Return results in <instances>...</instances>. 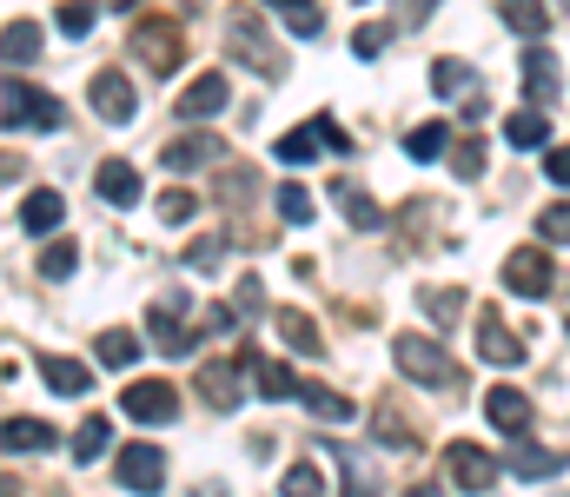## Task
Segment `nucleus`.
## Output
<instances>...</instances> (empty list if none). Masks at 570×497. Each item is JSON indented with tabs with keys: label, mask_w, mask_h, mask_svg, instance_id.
<instances>
[{
	"label": "nucleus",
	"mask_w": 570,
	"mask_h": 497,
	"mask_svg": "<svg viewBox=\"0 0 570 497\" xmlns=\"http://www.w3.org/2000/svg\"><path fill=\"white\" fill-rule=\"evenodd\" d=\"M392 358H399V371L412 378V385H425V391H444L451 378H458V365H451V351L425 338V331H405L399 345H392Z\"/></svg>",
	"instance_id": "nucleus-1"
},
{
	"label": "nucleus",
	"mask_w": 570,
	"mask_h": 497,
	"mask_svg": "<svg viewBox=\"0 0 570 497\" xmlns=\"http://www.w3.org/2000/svg\"><path fill=\"white\" fill-rule=\"evenodd\" d=\"M67 113H60V100L53 93H40V87H27V80H7L0 87V127H40V133H53Z\"/></svg>",
	"instance_id": "nucleus-2"
},
{
	"label": "nucleus",
	"mask_w": 570,
	"mask_h": 497,
	"mask_svg": "<svg viewBox=\"0 0 570 497\" xmlns=\"http://www.w3.org/2000/svg\"><path fill=\"white\" fill-rule=\"evenodd\" d=\"M551 286H558V266H551L544 246H518V252L504 259V292H518V299H544Z\"/></svg>",
	"instance_id": "nucleus-3"
},
{
	"label": "nucleus",
	"mask_w": 570,
	"mask_h": 497,
	"mask_svg": "<svg viewBox=\"0 0 570 497\" xmlns=\"http://www.w3.org/2000/svg\"><path fill=\"white\" fill-rule=\"evenodd\" d=\"M444 471H451V485H458V491H491V485L504 478V465H498L484 445H464V438H458V445H444Z\"/></svg>",
	"instance_id": "nucleus-4"
},
{
	"label": "nucleus",
	"mask_w": 570,
	"mask_h": 497,
	"mask_svg": "<svg viewBox=\"0 0 570 497\" xmlns=\"http://www.w3.org/2000/svg\"><path fill=\"white\" fill-rule=\"evenodd\" d=\"M134 53H140L153 73H179V60H186V33H179L173 20H140V27H134Z\"/></svg>",
	"instance_id": "nucleus-5"
},
{
	"label": "nucleus",
	"mask_w": 570,
	"mask_h": 497,
	"mask_svg": "<svg viewBox=\"0 0 570 497\" xmlns=\"http://www.w3.org/2000/svg\"><path fill=\"white\" fill-rule=\"evenodd\" d=\"M120 411H127V418H140V425H173L179 391H173L166 378H140V385H127V391H120Z\"/></svg>",
	"instance_id": "nucleus-6"
},
{
	"label": "nucleus",
	"mask_w": 570,
	"mask_h": 497,
	"mask_svg": "<svg viewBox=\"0 0 570 497\" xmlns=\"http://www.w3.org/2000/svg\"><path fill=\"white\" fill-rule=\"evenodd\" d=\"M226 40H233V53H239V60H253V67H259L266 80H279V73H285L279 47L266 40V27H259L253 13H233V27H226Z\"/></svg>",
	"instance_id": "nucleus-7"
},
{
	"label": "nucleus",
	"mask_w": 570,
	"mask_h": 497,
	"mask_svg": "<svg viewBox=\"0 0 570 497\" xmlns=\"http://www.w3.org/2000/svg\"><path fill=\"white\" fill-rule=\"evenodd\" d=\"M114 478H120L127 491L153 497L159 485H166V458H159V445H127V451L114 458Z\"/></svg>",
	"instance_id": "nucleus-8"
},
{
	"label": "nucleus",
	"mask_w": 570,
	"mask_h": 497,
	"mask_svg": "<svg viewBox=\"0 0 570 497\" xmlns=\"http://www.w3.org/2000/svg\"><path fill=\"white\" fill-rule=\"evenodd\" d=\"M193 385H199V398H206L213 411H233V405L246 398V385H239V365H226V358H206V365L193 371Z\"/></svg>",
	"instance_id": "nucleus-9"
},
{
	"label": "nucleus",
	"mask_w": 570,
	"mask_h": 497,
	"mask_svg": "<svg viewBox=\"0 0 570 497\" xmlns=\"http://www.w3.org/2000/svg\"><path fill=\"white\" fill-rule=\"evenodd\" d=\"M484 418H491L504 438H524V431H531V398H524L518 385H491V391H484Z\"/></svg>",
	"instance_id": "nucleus-10"
},
{
	"label": "nucleus",
	"mask_w": 570,
	"mask_h": 497,
	"mask_svg": "<svg viewBox=\"0 0 570 497\" xmlns=\"http://www.w3.org/2000/svg\"><path fill=\"white\" fill-rule=\"evenodd\" d=\"M146 338H153L166 358H186V351H193V331L179 319V299H159V306L146 312Z\"/></svg>",
	"instance_id": "nucleus-11"
},
{
	"label": "nucleus",
	"mask_w": 570,
	"mask_h": 497,
	"mask_svg": "<svg viewBox=\"0 0 570 497\" xmlns=\"http://www.w3.org/2000/svg\"><path fill=\"white\" fill-rule=\"evenodd\" d=\"M159 160L173 166V172H199V166L226 160V140H213V133H179V140H166V153H159Z\"/></svg>",
	"instance_id": "nucleus-12"
},
{
	"label": "nucleus",
	"mask_w": 570,
	"mask_h": 497,
	"mask_svg": "<svg viewBox=\"0 0 570 497\" xmlns=\"http://www.w3.org/2000/svg\"><path fill=\"white\" fill-rule=\"evenodd\" d=\"M524 93H531V107H538V113L564 93V73H558V60H551L544 47H531V53H524Z\"/></svg>",
	"instance_id": "nucleus-13"
},
{
	"label": "nucleus",
	"mask_w": 570,
	"mask_h": 497,
	"mask_svg": "<svg viewBox=\"0 0 570 497\" xmlns=\"http://www.w3.org/2000/svg\"><path fill=\"white\" fill-rule=\"evenodd\" d=\"M87 100H94V107H100V120H114V127H127V120H134V107H140V100H134V80H127V73H100Z\"/></svg>",
	"instance_id": "nucleus-14"
},
{
	"label": "nucleus",
	"mask_w": 570,
	"mask_h": 497,
	"mask_svg": "<svg viewBox=\"0 0 570 497\" xmlns=\"http://www.w3.org/2000/svg\"><path fill=\"white\" fill-rule=\"evenodd\" d=\"M233 100V87H226V73H199L186 93H179V120H213L219 107Z\"/></svg>",
	"instance_id": "nucleus-15"
},
{
	"label": "nucleus",
	"mask_w": 570,
	"mask_h": 497,
	"mask_svg": "<svg viewBox=\"0 0 570 497\" xmlns=\"http://www.w3.org/2000/svg\"><path fill=\"white\" fill-rule=\"evenodd\" d=\"M47 53V27L40 20H7L0 27V60L7 67H27V60H40Z\"/></svg>",
	"instance_id": "nucleus-16"
},
{
	"label": "nucleus",
	"mask_w": 570,
	"mask_h": 497,
	"mask_svg": "<svg viewBox=\"0 0 570 497\" xmlns=\"http://www.w3.org/2000/svg\"><path fill=\"white\" fill-rule=\"evenodd\" d=\"M53 445H60V431H53L47 418H7V425H0V451H33V458H40V451H53Z\"/></svg>",
	"instance_id": "nucleus-17"
},
{
	"label": "nucleus",
	"mask_w": 570,
	"mask_h": 497,
	"mask_svg": "<svg viewBox=\"0 0 570 497\" xmlns=\"http://www.w3.org/2000/svg\"><path fill=\"white\" fill-rule=\"evenodd\" d=\"M94 186H100V199H107V206H140V166H127V160H100Z\"/></svg>",
	"instance_id": "nucleus-18"
},
{
	"label": "nucleus",
	"mask_w": 570,
	"mask_h": 497,
	"mask_svg": "<svg viewBox=\"0 0 570 497\" xmlns=\"http://www.w3.org/2000/svg\"><path fill=\"white\" fill-rule=\"evenodd\" d=\"M558 471H564V451L531 445V431H524V438H511V478H558Z\"/></svg>",
	"instance_id": "nucleus-19"
},
{
	"label": "nucleus",
	"mask_w": 570,
	"mask_h": 497,
	"mask_svg": "<svg viewBox=\"0 0 570 497\" xmlns=\"http://www.w3.org/2000/svg\"><path fill=\"white\" fill-rule=\"evenodd\" d=\"M60 219H67V199H60L53 186H40V192L20 199V226H27V232H60Z\"/></svg>",
	"instance_id": "nucleus-20"
},
{
	"label": "nucleus",
	"mask_w": 570,
	"mask_h": 497,
	"mask_svg": "<svg viewBox=\"0 0 570 497\" xmlns=\"http://www.w3.org/2000/svg\"><path fill=\"white\" fill-rule=\"evenodd\" d=\"M478 351L491 365H524V338L511 326H498V319H478Z\"/></svg>",
	"instance_id": "nucleus-21"
},
{
	"label": "nucleus",
	"mask_w": 570,
	"mask_h": 497,
	"mask_svg": "<svg viewBox=\"0 0 570 497\" xmlns=\"http://www.w3.org/2000/svg\"><path fill=\"white\" fill-rule=\"evenodd\" d=\"M298 405H305L312 418H325V425H352V418H358L352 398H338V391H325V385H305V378H298Z\"/></svg>",
	"instance_id": "nucleus-22"
},
{
	"label": "nucleus",
	"mask_w": 570,
	"mask_h": 497,
	"mask_svg": "<svg viewBox=\"0 0 570 497\" xmlns=\"http://www.w3.org/2000/svg\"><path fill=\"white\" fill-rule=\"evenodd\" d=\"M266 7L279 13L298 40H318V33H325V7H318V0H266Z\"/></svg>",
	"instance_id": "nucleus-23"
},
{
	"label": "nucleus",
	"mask_w": 570,
	"mask_h": 497,
	"mask_svg": "<svg viewBox=\"0 0 570 497\" xmlns=\"http://www.w3.org/2000/svg\"><path fill=\"white\" fill-rule=\"evenodd\" d=\"M40 378H47L60 398H80V391L94 385V371H87L80 358H40Z\"/></svg>",
	"instance_id": "nucleus-24"
},
{
	"label": "nucleus",
	"mask_w": 570,
	"mask_h": 497,
	"mask_svg": "<svg viewBox=\"0 0 570 497\" xmlns=\"http://www.w3.org/2000/svg\"><path fill=\"white\" fill-rule=\"evenodd\" d=\"M504 27L524 33V40H544L551 33V7L544 0H504Z\"/></svg>",
	"instance_id": "nucleus-25"
},
{
	"label": "nucleus",
	"mask_w": 570,
	"mask_h": 497,
	"mask_svg": "<svg viewBox=\"0 0 570 497\" xmlns=\"http://www.w3.org/2000/svg\"><path fill=\"white\" fill-rule=\"evenodd\" d=\"M279 338L292 345V351H305V358H318V351H325V338H318V326H312V319H305L298 306H292V312H279Z\"/></svg>",
	"instance_id": "nucleus-26"
},
{
	"label": "nucleus",
	"mask_w": 570,
	"mask_h": 497,
	"mask_svg": "<svg viewBox=\"0 0 570 497\" xmlns=\"http://www.w3.org/2000/svg\"><path fill=\"white\" fill-rule=\"evenodd\" d=\"M419 306H425L438 326H458V312H464L471 299H464V286H431V292H419Z\"/></svg>",
	"instance_id": "nucleus-27"
},
{
	"label": "nucleus",
	"mask_w": 570,
	"mask_h": 497,
	"mask_svg": "<svg viewBox=\"0 0 570 497\" xmlns=\"http://www.w3.org/2000/svg\"><path fill=\"white\" fill-rule=\"evenodd\" d=\"M253 378H259V391H266L273 405H279V398H298V378H292V365H279V358H259Z\"/></svg>",
	"instance_id": "nucleus-28"
},
{
	"label": "nucleus",
	"mask_w": 570,
	"mask_h": 497,
	"mask_svg": "<svg viewBox=\"0 0 570 497\" xmlns=\"http://www.w3.org/2000/svg\"><path fill=\"white\" fill-rule=\"evenodd\" d=\"M504 140H511V147H544V140H551V120H544L538 107H531V113H511V120H504Z\"/></svg>",
	"instance_id": "nucleus-29"
},
{
	"label": "nucleus",
	"mask_w": 570,
	"mask_h": 497,
	"mask_svg": "<svg viewBox=\"0 0 570 497\" xmlns=\"http://www.w3.org/2000/svg\"><path fill=\"white\" fill-rule=\"evenodd\" d=\"M107 445H114V425H107V418H87V425L73 431V458H80V465L107 458Z\"/></svg>",
	"instance_id": "nucleus-30"
},
{
	"label": "nucleus",
	"mask_w": 570,
	"mask_h": 497,
	"mask_svg": "<svg viewBox=\"0 0 570 497\" xmlns=\"http://www.w3.org/2000/svg\"><path fill=\"white\" fill-rule=\"evenodd\" d=\"M444 147H451V127H444V120H425V127L405 133V153H412V160H438Z\"/></svg>",
	"instance_id": "nucleus-31"
},
{
	"label": "nucleus",
	"mask_w": 570,
	"mask_h": 497,
	"mask_svg": "<svg viewBox=\"0 0 570 497\" xmlns=\"http://www.w3.org/2000/svg\"><path fill=\"white\" fill-rule=\"evenodd\" d=\"M94 351H100V365H114V371H120V365H134V358H140V338H134L127 326H114V331H100V345H94Z\"/></svg>",
	"instance_id": "nucleus-32"
},
{
	"label": "nucleus",
	"mask_w": 570,
	"mask_h": 497,
	"mask_svg": "<svg viewBox=\"0 0 570 497\" xmlns=\"http://www.w3.org/2000/svg\"><path fill=\"white\" fill-rule=\"evenodd\" d=\"M318 147H325V127L312 120V127H298V133H285V140H279V160H285V166H305Z\"/></svg>",
	"instance_id": "nucleus-33"
},
{
	"label": "nucleus",
	"mask_w": 570,
	"mask_h": 497,
	"mask_svg": "<svg viewBox=\"0 0 570 497\" xmlns=\"http://www.w3.org/2000/svg\"><path fill=\"white\" fill-rule=\"evenodd\" d=\"M94 20H100V7H94V0H60V33H67V40H87V33H94Z\"/></svg>",
	"instance_id": "nucleus-34"
},
{
	"label": "nucleus",
	"mask_w": 570,
	"mask_h": 497,
	"mask_svg": "<svg viewBox=\"0 0 570 497\" xmlns=\"http://www.w3.org/2000/svg\"><path fill=\"white\" fill-rule=\"evenodd\" d=\"M338 206H345V219H352L358 232H379V226H385V212H379L365 192H352V186H338Z\"/></svg>",
	"instance_id": "nucleus-35"
},
{
	"label": "nucleus",
	"mask_w": 570,
	"mask_h": 497,
	"mask_svg": "<svg viewBox=\"0 0 570 497\" xmlns=\"http://www.w3.org/2000/svg\"><path fill=\"white\" fill-rule=\"evenodd\" d=\"M73 266H80V246H73V239H53V246L40 252V279H73Z\"/></svg>",
	"instance_id": "nucleus-36"
},
{
	"label": "nucleus",
	"mask_w": 570,
	"mask_h": 497,
	"mask_svg": "<svg viewBox=\"0 0 570 497\" xmlns=\"http://www.w3.org/2000/svg\"><path fill=\"white\" fill-rule=\"evenodd\" d=\"M279 497H325V485H318V471L298 458V465H285V478H279Z\"/></svg>",
	"instance_id": "nucleus-37"
},
{
	"label": "nucleus",
	"mask_w": 570,
	"mask_h": 497,
	"mask_svg": "<svg viewBox=\"0 0 570 497\" xmlns=\"http://www.w3.org/2000/svg\"><path fill=\"white\" fill-rule=\"evenodd\" d=\"M279 219H292V226H305V219H312V192H305L298 179H285V186H279Z\"/></svg>",
	"instance_id": "nucleus-38"
},
{
	"label": "nucleus",
	"mask_w": 570,
	"mask_h": 497,
	"mask_svg": "<svg viewBox=\"0 0 570 497\" xmlns=\"http://www.w3.org/2000/svg\"><path fill=\"white\" fill-rule=\"evenodd\" d=\"M385 47H392V27H385V20H372V27L352 33V53H358V60H379Z\"/></svg>",
	"instance_id": "nucleus-39"
},
{
	"label": "nucleus",
	"mask_w": 570,
	"mask_h": 497,
	"mask_svg": "<svg viewBox=\"0 0 570 497\" xmlns=\"http://www.w3.org/2000/svg\"><path fill=\"white\" fill-rule=\"evenodd\" d=\"M193 212H199V199H193L186 186H173V192H159V219H166V226H186Z\"/></svg>",
	"instance_id": "nucleus-40"
},
{
	"label": "nucleus",
	"mask_w": 570,
	"mask_h": 497,
	"mask_svg": "<svg viewBox=\"0 0 570 497\" xmlns=\"http://www.w3.org/2000/svg\"><path fill=\"white\" fill-rule=\"evenodd\" d=\"M219 259H226V239H219V232H206V239L186 246V266H193V272H213Z\"/></svg>",
	"instance_id": "nucleus-41"
},
{
	"label": "nucleus",
	"mask_w": 570,
	"mask_h": 497,
	"mask_svg": "<svg viewBox=\"0 0 570 497\" xmlns=\"http://www.w3.org/2000/svg\"><path fill=\"white\" fill-rule=\"evenodd\" d=\"M538 232H544V246H570V199H558L551 212H538Z\"/></svg>",
	"instance_id": "nucleus-42"
},
{
	"label": "nucleus",
	"mask_w": 570,
	"mask_h": 497,
	"mask_svg": "<svg viewBox=\"0 0 570 497\" xmlns=\"http://www.w3.org/2000/svg\"><path fill=\"white\" fill-rule=\"evenodd\" d=\"M444 153H451V172H458V179H484V147H478V140L444 147Z\"/></svg>",
	"instance_id": "nucleus-43"
},
{
	"label": "nucleus",
	"mask_w": 570,
	"mask_h": 497,
	"mask_svg": "<svg viewBox=\"0 0 570 497\" xmlns=\"http://www.w3.org/2000/svg\"><path fill=\"white\" fill-rule=\"evenodd\" d=\"M431 87H438V93H458V87H471V67H464V60H438V67H431Z\"/></svg>",
	"instance_id": "nucleus-44"
},
{
	"label": "nucleus",
	"mask_w": 570,
	"mask_h": 497,
	"mask_svg": "<svg viewBox=\"0 0 570 497\" xmlns=\"http://www.w3.org/2000/svg\"><path fill=\"white\" fill-rule=\"evenodd\" d=\"M379 445H405V451H412V445H419V431H412V425H399V411L385 405V411H379Z\"/></svg>",
	"instance_id": "nucleus-45"
},
{
	"label": "nucleus",
	"mask_w": 570,
	"mask_h": 497,
	"mask_svg": "<svg viewBox=\"0 0 570 497\" xmlns=\"http://www.w3.org/2000/svg\"><path fill=\"white\" fill-rule=\"evenodd\" d=\"M544 179L570 192V147H551V153H544Z\"/></svg>",
	"instance_id": "nucleus-46"
},
{
	"label": "nucleus",
	"mask_w": 570,
	"mask_h": 497,
	"mask_svg": "<svg viewBox=\"0 0 570 497\" xmlns=\"http://www.w3.org/2000/svg\"><path fill=\"white\" fill-rule=\"evenodd\" d=\"M233 306H246V312H259V306H266V286H259V279L246 272V279H239V292H233Z\"/></svg>",
	"instance_id": "nucleus-47"
},
{
	"label": "nucleus",
	"mask_w": 570,
	"mask_h": 497,
	"mask_svg": "<svg viewBox=\"0 0 570 497\" xmlns=\"http://www.w3.org/2000/svg\"><path fill=\"white\" fill-rule=\"evenodd\" d=\"M199 326H206V331H233L239 319H233V306H206V312H199Z\"/></svg>",
	"instance_id": "nucleus-48"
},
{
	"label": "nucleus",
	"mask_w": 570,
	"mask_h": 497,
	"mask_svg": "<svg viewBox=\"0 0 570 497\" xmlns=\"http://www.w3.org/2000/svg\"><path fill=\"white\" fill-rule=\"evenodd\" d=\"M7 179H20V153H0V186Z\"/></svg>",
	"instance_id": "nucleus-49"
},
{
	"label": "nucleus",
	"mask_w": 570,
	"mask_h": 497,
	"mask_svg": "<svg viewBox=\"0 0 570 497\" xmlns=\"http://www.w3.org/2000/svg\"><path fill=\"white\" fill-rule=\"evenodd\" d=\"M0 497H20V478L13 471H0Z\"/></svg>",
	"instance_id": "nucleus-50"
},
{
	"label": "nucleus",
	"mask_w": 570,
	"mask_h": 497,
	"mask_svg": "<svg viewBox=\"0 0 570 497\" xmlns=\"http://www.w3.org/2000/svg\"><path fill=\"white\" fill-rule=\"evenodd\" d=\"M405 497H444V491H438V485H412Z\"/></svg>",
	"instance_id": "nucleus-51"
},
{
	"label": "nucleus",
	"mask_w": 570,
	"mask_h": 497,
	"mask_svg": "<svg viewBox=\"0 0 570 497\" xmlns=\"http://www.w3.org/2000/svg\"><path fill=\"white\" fill-rule=\"evenodd\" d=\"M564 331H570V319H564Z\"/></svg>",
	"instance_id": "nucleus-52"
},
{
	"label": "nucleus",
	"mask_w": 570,
	"mask_h": 497,
	"mask_svg": "<svg viewBox=\"0 0 570 497\" xmlns=\"http://www.w3.org/2000/svg\"><path fill=\"white\" fill-rule=\"evenodd\" d=\"M564 7H570V0H564Z\"/></svg>",
	"instance_id": "nucleus-53"
}]
</instances>
